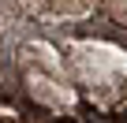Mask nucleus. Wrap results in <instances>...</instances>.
Returning <instances> with one entry per match:
<instances>
[{"instance_id":"obj_1","label":"nucleus","mask_w":127,"mask_h":123,"mask_svg":"<svg viewBox=\"0 0 127 123\" xmlns=\"http://www.w3.org/2000/svg\"><path fill=\"white\" fill-rule=\"evenodd\" d=\"M0 123H23V116L11 101H0Z\"/></svg>"},{"instance_id":"obj_2","label":"nucleus","mask_w":127,"mask_h":123,"mask_svg":"<svg viewBox=\"0 0 127 123\" xmlns=\"http://www.w3.org/2000/svg\"><path fill=\"white\" fill-rule=\"evenodd\" d=\"M112 123H127V108H120V112L112 116Z\"/></svg>"},{"instance_id":"obj_3","label":"nucleus","mask_w":127,"mask_h":123,"mask_svg":"<svg viewBox=\"0 0 127 123\" xmlns=\"http://www.w3.org/2000/svg\"><path fill=\"white\" fill-rule=\"evenodd\" d=\"M52 123H75V119H71V116H64V119H52Z\"/></svg>"}]
</instances>
